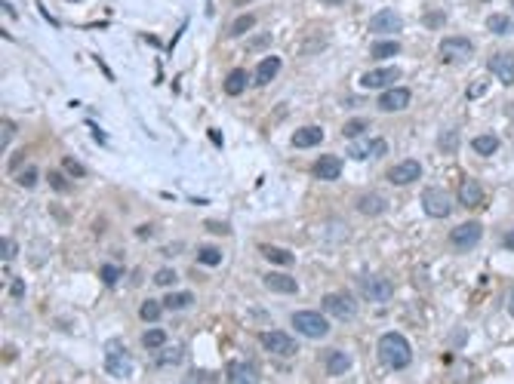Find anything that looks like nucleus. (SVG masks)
<instances>
[{
	"label": "nucleus",
	"mask_w": 514,
	"mask_h": 384,
	"mask_svg": "<svg viewBox=\"0 0 514 384\" xmlns=\"http://www.w3.org/2000/svg\"><path fill=\"white\" fill-rule=\"evenodd\" d=\"M468 56H474V43L468 37H444L440 41V58L444 62H465Z\"/></svg>",
	"instance_id": "obj_7"
},
{
	"label": "nucleus",
	"mask_w": 514,
	"mask_h": 384,
	"mask_svg": "<svg viewBox=\"0 0 514 384\" xmlns=\"http://www.w3.org/2000/svg\"><path fill=\"white\" fill-rule=\"evenodd\" d=\"M471 148H474V154L490 157V154H496V151H499V138L490 136V132H484V136H474Z\"/></svg>",
	"instance_id": "obj_26"
},
{
	"label": "nucleus",
	"mask_w": 514,
	"mask_h": 384,
	"mask_svg": "<svg viewBox=\"0 0 514 384\" xmlns=\"http://www.w3.org/2000/svg\"><path fill=\"white\" fill-rule=\"evenodd\" d=\"M293 326H296V332L308 335V339H324V335L329 332V323L324 320V314H318V310H296Z\"/></svg>",
	"instance_id": "obj_3"
},
{
	"label": "nucleus",
	"mask_w": 514,
	"mask_h": 384,
	"mask_svg": "<svg viewBox=\"0 0 514 384\" xmlns=\"http://www.w3.org/2000/svg\"><path fill=\"white\" fill-rule=\"evenodd\" d=\"M197 262H201V264H209V268H216V264H222V249H216V246H201V253H197Z\"/></svg>",
	"instance_id": "obj_33"
},
{
	"label": "nucleus",
	"mask_w": 514,
	"mask_h": 384,
	"mask_svg": "<svg viewBox=\"0 0 514 384\" xmlns=\"http://www.w3.org/2000/svg\"><path fill=\"white\" fill-rule=\"evenodd\" d=\"M320 304H324L327 314L339 317V320H354V317H358V301L345 292H329V295H324Z\"/></svg>",
	"instance_id": "obj_6"
},
{
	"label": "nucleus",
	"mask_w": 514,
	"mask_h": 384,
	"mask_svg": "<svg viewBox=\"0 0 514 384\" xmlns=\"http://www.w3.org/2000/svg\"><path fill=\"white\" fill-rule=\"evenodd\" d=\"M480 237H484V228L477 222H462L459 228L450 231V246L459 249V253H468V249H474L480 243Z\"/></svg>",
	"instance_id": "obj_4"
},
{
	"label": "nucleus",
	"mask_w": 514,
	"mask_h": 384,
	"mask_svg": "<svg viewBox=\"0 0 514 384\" xmlns=\"http://www.w3.org/2000/svg\"><path fill=\"white\" fill-rule=\"evenodd\" d=\"M22 292H25V286L16 280V283H12V295H16V299H19V295H22Z\"/></svg>",
	"instance_id": "obj_47"
},
{
	"label": "nucleus",
	"mask_w": 514,
	"mask_h": 384,
	"mask_svg": "<svg viewBox=\"0 0 514 384\" xmlns=\"http://www.w3.org/2000/svg\"><path fill=\"white\" fill-rule=\"evenodd\" d=\"M182 360H185V348H161V354H157V366H182Z\"/></svg>",
	"instance_id": "obj_27"
},
{
	"label": "nucleus",
	"mask_w": 514,
	"mask_h": 384,
	"mask_svg": "<svg viewBox=\"0 0 514 384\" xmlns=\"http://www.w3.org/2000/svg\"><path fill=\"white\" fill-rule=\"evenodd\" d=\"M225 378L232 384H253V381H259V375H256V366H249V363L232 360L225 369Z\"/></svg>",
	"instance_id": "obj_17"
},
{
	"label": "nucleus",
	"mask_w": 514,
	"mask_h": 384,
	"mask_svg": "<svg viewBox=\"0 0 514 384\" xmlns=\"http://www.w3.org/2000/svg\"><path fill=\"white\" fill-rule=\"evenodd\" d=\"M486 68H490V74H496L505 86H514V52H493Z\"/></svg>",
	"instance_id": "obj_10"
},
{
	"label": "nucleus",
	"mask_w": 514,
	"mask_h": 384,
	"mask_svg": "<svg viewBox=\"0 0 514 384\" xmlns=\"http://www.w3.org/2000/svg\"><path fill=\"white\" fill-rule=\"evenodd\" d=\"M163 304H167V310H185V308L194 304V295L191 292H173V295L163 299Z\"/></svg>",
	"instance_id": "obj_31"
},
{
	"label": "nucleus",
	"mask_w": 514,
	"mask_h": 384,
	"mask_svg": "<svg viewBox=\"0 0 514 384\" xmlns=\"http://www.w3.org/2000/svg\"><path fill=\"white\" fill-rule=\"evenodd\" d=\"M364 129H367V120H348L345 127H342V136L351 138V142H354V138L364 136Z\"/></svg>",
	"instance_id": "obj_36"
},
{
	"label": "nucleus",
	"mask_w": 514,
	"mask_h": 384,
	"mask_svg": "<svg viewBox=\"0 0 514 384\" xmlns=\"http://www.w3.org/2000/svg\"><path fill=\"white\" fill-rule=\"evenodd\" d=\"M262 348L268 350V354H278V356H293L296 350H299V344L296 339H289L287 332H262Z\"/></svg>",
	"instance_id": "obj_9"
},
{
	"label": "nucleus",
	"mask_w": 514,
	"mask_h": 384,
	"mask_svg": "<svg viewBox=\"0 0 514 384\" xmlns=\"http://www.w3.org/2000/svg\"><path fill=\"white\" fill-rule=\"evenodd\" d=\"M398 52H400V43H394V41L373 43V56L376 58H391V56H398Z\"/></svg>",
	"instance_id": "obj_34"
},
{
	"label": "nucleus",
	"mask_w": 514,
	"mask_h": 384,
	"mask_svg": "<svg viewBox=\"0 0 514 384\" xmlns=\"http://www.w3.org/2000/svg\"><path fill=\"white\" fill-rule=\"evenodd\" d=\"M459 203H462L465 209H474L484 203V188H480L477 178H462V182H459Z\"/></svg>",
	"instance_id": "obj_16"
},
{
	"label": "nucleus",
	"mask_w": 514,
	"mask_h": 384,
	"mask_svg": "<svg viewBox=\"0 0 514 384\" xmlns=\"http://www.w3.org/2000/svg\"><path fill=\"white\" fill-rule=\"evenodd\" d=\"M508 314L514 317V286H511V292H508Z\"/></svg>",
	"instance_id": "obj_48"
},
{
	"label": "nucleus",
	"mask_w": 514,
	"mask_h": 384,
	"mask_svg": "<svg viewBox=\"0 0 514 384\" xmlns=\"http://www.w3.org/2000/svg\"><path fill=\"white\" fill-rule=\"evenodd\" d=\"M422 209H425V215H431V218H446L453 213V200H450L446 191L425 188V194H422Z\"/></svg>",
	"instance_id": "obj_5"
},
{
	"label": "nucleus",
	"mask_w": 514,
	"mask_h": 384,
	"mask_svg": "<svg viewBox=\"0 0 514 384\" xmlns=\"http://www.w3.org/2000/svg\"><path fill=\"white\" fill-rule=\"evenodd\" d=\"M486 31H490V34H496V37H508L511 31H514V19L505 16V12H493V16L486 19Z\"/></svg>",
	"instance_id": "obj_24"
},
{
	"label": "nucleus",
	"mask_w": 514,
	"mask_h": 384,
	"mask_svg": "<svg viewBox=\"0 0 514 384\" xmlns=\"http://www.w3.org/2000/svg\"><path fill=\"white\" fill-rule=\"evenodd\" d=\"M400 28H404V19L394 10H382L370 19V31H376V34H394V31H400Z\"/></svg>",
	"instance_id": "obj_14"
},
{
	"label": "nucleus",
	"mask_w": 514,
	"mask_h": 384,
	"mask_svg": "<svg viewBox=\"0 0 514 384\" xmlns=\"http://www.w3.org/2000/svg\"><path fill=\"white\" fill-rule=\"evenodd\" d=\"M105 372L114 375L117 381H130L133 378V360H130V350L121 341H108L105 344Z\"/></svg>",
	"instance_id": "obj_2"
},
{
	"label": "nucleus",
	"mask_w": 514,
	"mask_h": 384,
	"mask_svg": "<svg viewBox=\"0 0 514 384\" xmlns=\"http://www.w3.org/2000/svg\"><path fill=\"white\" fill-rule=\"evenodd\" d=\"M484 92H486V83H477L468 89V98H477V96H484Z\"/></svg>",
	"instance_id": "obj_46"
},
{
	"label": "nucleus",
	"mask_w": 514,
	"mask_h": 384,
	"mask_svg": "<svg viewBox=\"0 0 514 384\" xmlns=\"http://www.w3.org/2000/svg\"><path fill=\"white\" fill-rule=\"evenodd\" d=\"M410 98H413V92L407 89V86H388V89L379 96V111H385V114L404 111L407 105H410Z\"/></svg>",
	"instance_id": "obj_8"
},
{
	"label": "nucleus",
	"mask_w": 514,
	"mask_h": 384,
	"mask_svg": "<svg viewBox=\"0 0 514 384\" xmlns=\"http://www.w3.org/2000/svg\"><path fill=\"white\" fill-rule=\"evenodd\" d=\"M237 3H247V0H237Z\"/></svg>",
	"instance_id": "obj_50"
},
{
	"label": "nucleus",
	"mask_w": 514,
	"mask_h": 384,
	"mask_svg": "<svg viewBox=\"0 0 514 384\" xmlns=\"http://www.w3.org/2000/svg\"><path fill=\"white\" fill-rule=\"evenodd\" d=\"M314 178H320V182H336V178L342 175V160L333 154H324L318 163H314Z\"/></svg>",
	"instance_id": "obj_18"
},
{
	"label": "nucleus",
	"mask_w": 514,
	"mask_h": 384,
	"mask_svg": "<svg viewBox=\"0 0 514 384\" xmlns=\"http://www.w3.org/2000/svg\"><path fill=\"white\" fill-rule=\"evenodd\" d=\"M62 167L68 169V172H71V175H74V178H83V175H87V169H83L81 163L74 160V157H65V160H62Z\"/></svg>",
	"instance_id": "obj_40"
},
{
	"label": "nucleus",
	"mask_w": 514,
	"mask_h": 384,
	"mask_svg": "<svg viewBox=\"0 0 514 384\" xmlns=\"http://www.w3.org/2000/svg\"><path fill=\"white\" fill-rule=\"evenodd\" d=\"M256 28V16L253 12H247V16H237L232 25H228V37H243L247 31Z\"/></svg>",
	"instance_id": "obj_29"
},
{
	"label": "nucleus",
	"mask_w": 514,
	"mask_h": 384,
	"mask_svg": "<svg viewBox=\"0 0 514 384\" xmlns=\"http://www.w3.org/2000/svg\"><path fill=\"white\" fill-rule=\"evenodd\" d=\"M385 209H388V200L382 194H364L358 200V213L360 215H370V218H376V215H385Z\"/></svg>",
	"instance_id": "obj_21"
},
{
	"label": "nucleus",
	"mask_w": 514,
	"mask_h": 384,
	"mask_svg": "<svg viewBox=\"0 0 514 384\" xmlns=\"http://www.w3.org/2000/svg\"><path fill=\"white\" fill-rule=\"evenodd\" d=\"M265 286L278 295H296L299 292V283L296 277H287V274H265Z\"/></svg>",
	"instance_id": "obj_20"
},
{
	"label": "nucleus",
	"mask_w": 514,
	"mask_h": 384,
	"mask_svg": "<svg viewBox=\"0 0 514 384\" xmlns=\"http://www.w3.org/2000/svg\"><path fill=\"white\" fill-rule=\"evenodd\" d=\"M364 295L373 304H385V301H391L394 286H391V280H385V277H367V280H364Z\"/></svg>",
	"instance_id": "obj_12"
},
{
	"label": "nucleus",
	"mask_w": 514,
	"mask_h": 384,
	"mask_svg": "<svg viewBox=\"0 0 514 384\" xmlns=\"http://www.w3.org/2000/svg\"><path fill=\"white\" fill-rule=\"evenodd\" d=\"M262 255H265L271 264H280V268H289V264L296 262L293 253H287V249H278V246H268V243L262 246Z\"/></svg>",
	"instance_id": "obj_28"
},
{
	"label": "nucleus",
	"mask_w": 514,
	"mask_h": 384,
	"mask_svg": "<svg viewBox=\"0 0 514 384\" xmlns=\"http://www.w3.org/2000/svg\"><path fill=\"white\" fill-rule=\"evenodd\" d=\"M16 253H19L16 240H12V237H3V240H0V255H3V262H12Z\"/></svg>",
	"instance_id": "obj_38"
},
{
	"label": "nucleus",
	"mask_w": 514,
	"mask_h": 384,
	"mask_svg": "<svg viewBox=\"0 0 514 384\" xmlns=\"http://www.w3.org/2000/svg\"><path fill=\"white\" fill-rule=\"evenodd\" d=\"M394 81H400V68H376L360 77V86L364 89H388V86H394Z\"/></svg>",
	"instance_id": "obj_11"
},
{
	"label": "nucleus",
	"mask_w": 514,
	"mask_h": 384,
	"mask_svg": "<svg viewBox=\"0 0 514 384\" xmlns=\"http://www.w3.org/2000/svg\"><path fill=\"white\" fill-rule=\"evenodd\" d=\"M207 228L213 231V234H228V224H222V222H209Z\"/></svg>",
	"instance_id": "obj_45"
},
{
	"label": "nucleus",
	"mask_w": 514,
	"mask_h": 384,
	"mask_svg": "<svg viewBox=\"0 0 514 384\" xmlns=\"http://www.w3.org/2000/svg\"><path fill=\"white\" fill-rule=\"evenodd\" d=\"M19 184H22V188H34V184H37V169L31 167V169L19 172Z\"/></svg>",
	"instance_id": "obj_41"
},
{
	"label": "nucleus",
	"mask_w": 514,
	"mask_h": 384,
	"mask_svg": "<svg viewBox=\"0 0 514 384\" xmlns=\"http://www.w3.org/2000/svg\"><path fill=\"white\" fill-rule=\"evenodd\" d=\"M379 360L385 363L391 372H404L413 363V348L400 332H385L379 339Z\"/></svg>",
	"instance_id": "obj_1"
},
{
	"label": "nucleus",
	"mask_w": 514,
	"mask_h": 384,
	"mask_svg": "<svg viewBox=\"0 0 514 384\" xmlns=\"http://www.w3.org/2000/svg\"><path fill=\"white\" fill-rule=\"evenodd\" d=\"M324 142V129L320 127H302L293 132V145L296 148H314V145Z\"/></svg>",
	"instance_id": "obj_23"
},
{
	"label": "nucleus",
	"mask_w": 514,
	"mask_h": 384,
	"mask_svg": "<svg viewBox=\"0 0 514 384\" xmlns=\"http://www.w3.org/2000/svg\"><path fill=\"white\" fill-rule=\"evenodd\" d=\"M440 148L450 151V154H456V148H459V132H456V129L440 132Z\"/></svg>",
	"instance_id": "obj_37"
},
{
	"label": "nucleus",
	"mask_w": 514,
	"mask_h": 384,
	"mask_svg": "<svg viewBox=\"0 0 514 384\" xmlns=\"http://www.w3.org/2000/svg\"><path fill=\"white\" fill-rule=\"evenodd\" d=\"M142 344L148 350H161L163 344H167V332H163V329H148V332L142 335Z\"/></svg>",
	"instance_id": "obj_32"
},
{
	"label": "nucleus",
	"mask_w": 514,
	"mask_h": 384,
	"mask_svg": "<svg viewBox=\"0 0 514 384\" xmlns=\"http://www.w3.org/2000/svg\"><path fill=\"white\" fill-rule=\"evenodd\" d=\"M99 277H102L105 286H114V283L123 277V268H117V264H105V268L99 270Z\"/></svg>",
	"instance_id": "obj_35"
},
{
	"label": "nucleus",
	"mask_w": 514,
	"mask_h": 384,
	"mask_svg": "<svg viewBox=\"0 0 514 384\" xmlns=\"http://www.w3.org/2000/svg\"><path fill=\"white\" fill-rule=\"evenodd\" d=\"M422 178V163L419 160H400L398 167L388 169V182L391 184H413Z\"/></svg>",
	"instance_id": "obj_13"
},
{
	"label": "nucleus",
	"mask_w": 514,
	"mask_h": 384,
	"mask_svg": "<svg viewBox=\"0 0 514 384\" xmlns=\"http://www.w3.org/2000/svg\"><path fill=\"white\" fill-rule=\"evenodd\" d=\"M247 86H249V74H247V71H240V68H234L232 74L225 77V92H228V96H240Z\"/></svg>",
	"instance_id": "obj_25"
},
{
	"label": "nucleus",
	"mask_w": 514,
	"mask_h": 384,
	"mask_svg": "<svg viewBox=\"0 0 514 384\" xmlns=\"http://www.w3.org/2000/svg\"><path fill=\"white\" fill-rule=\"evenodd\" d=\"M280 56H265L259 62V68H256V86H268L278 77V71H280Z\"/></svg>",
	"instance_id": "obj_19"
},
{
	"label": "nucleus",
	"mask_w": 514,
	"mask_h": 384,
	"mask_svg": "<svg viewBox=\"0 0 514 384\" xmlns=\"http://www.w3.org/2000/svg\"><path fill=\"white\" fill-rule=\"evenodd\" d=\"M176 280H179V274H176V270H169V268H163V270H157V274H154L157 286H173Z\"/></svg>",
	"instance_id": "obj_39"
},
{
	"label": "nucleus",
	"mask_w": 514,
	"mask_h": 384,
	"mask_svg": "<svg viewBox=\"0 0 514 384\" xmlns=\"http://www.w3.org/2000/svg\"><path fill=\"white\" fill-rule=\"evenodd\" d=\"M324 6H339V3H345V0H320Z\"/></svg>",
	"instance_id": "obj_49"
},
{
	"label": "nucleus",
	"mask_w": 514,
	"mask_h": 384,
	"mask_svg": "<svg viewBox=\"0 0 514 384\" xmlns=\"http://www.w3.org/2000/svg\"><path fill=\"white\" fill-rule=\"evenodd\" d=\"M502 246H505V249H511V253H514V228H508V231H505V234H502Z\"/></svg>",
	"instance_id": "obj_44"
},
{
	"label": "nucleus",
	"mask_w": 514,
	"mask_h": 384,
	"mask_svg": "<svg viewBox=\"0 0 514 384\" xmlns=\"http://www.w3.org/2000/svg\"><path fill=\"white\" fill-rule=\"evenodd\" d=\"M351 369V354L348 350H329L327 354V375H345Z\"/></svg>",
	"instance_id": "obj_22"
},
{
	"label": "nucleus",
	"mask_w": 514,
	"mask_h": 384,
	"mask_svg": "<svg viewBox=\"0 0 514 384\" xmlns=\"http://www.w3.org/2000/svg\"><path fill=\"white\" fill-rule=\"evenodd\" d=\"M50 184H52L56 191H68V182H65V175H62V172H56V169L50 172Z\"/></svg>",
	"instance_id": "obj_43"
},
{
	"label": "nucleus",
	"mask_w": 514,
	"mask_h": 384,
	"mask_svg": "<svg viewBox=\"0 0 514 384\" xmlns=\"http://www.w3.org/2000/svg\"><path fill=\"white\" fill-rule=\"evenodd\" d=\"M167 310V304L163 301H157V299H148V301H142V308H139V317L145 323H157V317Z\"/></svg>",
	"instance_id": "obj_30"
},
{
	"label": "nucleus",
	"mask_w": 514,
	"mask_h": 384,
	"mask_svg": "<svg viewBox=\"0 0 514 384\" xmlns=\"http://www.w3.org/2000/svg\"><path fill=\"white\" fill-rule=\"evenodd\" d=\"M0 129H3V132H0V148L6 151V145H10V142H12V136H16V127L3 120V127H0Z\"/></svg>",
	"instance_id": "obj_42"
},
{
	"label": "nucleus",
	"mask_w": 514,
	"mask_h": 384,
	"mask_svg": "<svg viewBox=\"0 0 514 384\" xmlns=\"http://www.w3.org/2000/svg\"><path fill=\"white\" fill-rule=\"evenodd\" d=\"M385 154H388L385 138H367V142L351 145V160H367V157H385Z\"/></svg>",
	"instance_id": "obj_15"
}]
</instances>
